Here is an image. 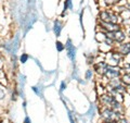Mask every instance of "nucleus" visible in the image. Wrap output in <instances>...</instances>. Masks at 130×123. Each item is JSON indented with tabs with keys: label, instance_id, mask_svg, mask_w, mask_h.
<instances>
[{
	"label": "nucleus",
	"instance_id": "nucleus-1",
	"mask_svg": "<svg viewBox=\"0 0 130 123\" xmlns=\"http://www.w3.org/2000/svg\"><path fill=\"white\" fill-rule=\"evenodd\" d=\"M98 21L107 22V23H115L121 24V20L118 13L112 9H100L99 14H98Z\"/></svg>",
	"mask_w": 130,
	"mask_h": 123
},
{
	"label": "nucleus",
	"instance_id": "nucleus-2",
	"mask_svg": "<svg viewBox=\"0 0 130 123\" xmlns=\"http://www.w3.org/2000/svg\"><path fill=\"white\" fill-rule=\"evenodd\" d=\"M104 61L108 65H113V67H121V64L125 61V58H123L116 50H111L104 54Z\"/></svg>",
	"mask_w": 130,
	"mask_h": 123
},
{
	"label": "nucleus",
	"instance_id": "nucleus-3",
	"mask_svg": "<svg viewBox=\"0 0 130 123\" xmlns=\"http://www.w3.org/2000/svg\"><path fill=\"white\" fill-rule=\"evenodd\" d=\"M101 121H117L119 118L124 117V114L114 111L111 108H100L98 109Z\"/></svg>",
	"mask_w": 130,
	"mask_h": 123
},
{
	"label": "nucleus",
	"instance_id": "nucleus-4",
	"mask_svg": "<svg viewBox=\"0 0 130 123\" xmlns=\"http://www.w3.org/2000/svg\"><path fill=\"white\" fill-rule=\"evenodd\" d=\"M123 74V69L120 67H113V65H107L106 70H105L104 75L102 76L103 80H106V83L109 80L113 79H119Z\"/></svg>",
	"mask_w": 130,
	"mask_h": 123
},
{
	"label": "nucleus",
	"instance_id": "nucleus-5",
	"mask_svg": "<svg viewBox=\"0 0 130 123\" xmlns=\"http://www.w3.org/2000/svg\"><path fill=\"white\" fill-rule=\"evenodd\" d=\"M106 36L114 40V43L116 44V46L129 39L128 36H127V33H126L124 27L120 28V30H118V31H115V32H108V33H106Z\"/></svg>",
	"mask_w": 130,
	"mask_h": 123
},
{
	"label": "nucleus",
	"instance_id": "nucleus-6",
	"mask_svg": "<svg viewBox=\"0 0 130 123\" xmlns=\"http://www.w3.org/2000/svg\"><path fill=\"white\" fill-rule=\"evenodd\" d=\"M96 31H102L104 33L108 32H115L118 31L120 28H123L121 24H115V23H107V22H102V21H98L96 25Z\"/></svg>",
	"mask_w": 130,
	"mask_h": 123
},
{
	"label": "nucleus",
	"instance_id": "nucleus-7",
	"mask_svg": "<svg viewBox=\"0 0 130 123\" xmlns=\"http://www.w3.org/2000/svg\"><path fill=\"white\" fill-rule=\"evenodd\" d=\"M65 45V50H66V56L73 63H75L76 61V56H77V48L74 44H73L71 38H67Z\"/></svg>",
	"mask_w": 130,
	"mask_h": 123
},
{
	"label": "nucleus",
	"instance_id": "nucleus-8",
	"mask_svg": "<svg viewBox=\"0 0 130 123\" xmlns=\"http://www.w3.org/2000/svg\"><path fill=\"white\" fill-rule=\"evenodd\" d=\"M107 63L104 60H95V62L92 64V70L94 72L95 76L98 77H102L105 73V70L107 68Z\"/></svg>",
	"mask_w": 130,
	"mask_h": 123
},
{
	"label": "nucleus",
	"instance_id": "nucleus-9",
	"mask_svg": "<svg viewBox=\"0 0 130 123\" xmlns=\"http://www.w3.org/2000/svg\"><path fill=\"white\" fill-rule=\"evenodd\" d=\"M114 50H116L118 54L123 57V58H127L130 56V39L126 40V42L121 43L114 48Z\"/></svg>",
	"mask_w": 130,
	"mask_h": 123
},
{
	"label": "nucleus",
	"instance_id": "nucleus-10",
	"mask_svg": "<svg viewBox=\"0 0 130 123\" xmlns=\"http://www.w3.org/2000/svg\"><path fill=\"white\" fill-rule=\"evenodd\" d=\"M63 27H64V22L60 19H55L53 21V25H52V31H53L54 35L56 37H60L61 36V33L63 31Z\"/></svg>",
	"mask_w": 130,
	"mask_h": 123
},
{
	"label": "nucleus",
	"instance_id": "nucleus-11",
	"mask_svg": "<svg viewBox=\"0 0 130 123\" xmlns=\"http://www.w3.org/2000/svg\"><path fill=\"white\" fill-rule=\"evenodd\" d=\"M119 0H98L100 9H111L118 3Z\"/></svg>",
	"mask_w": 130,
	"mask_h": 123
},
{
	"label": "nucleus",
	"instance_id": "nucleus-12",
	"mask_svg": "<svg viewBox=\"0 0 130 123\" xmlns=\"http://www.w3.org/2000/svg\"><path fill=\"white\" fill-rule=\"evenodd\" d=\"M73 8H74L73 0H64V2H63V11H62V13H61V18H64V16L66 15L67 11L73 10Z\"/></svg>",
	"mask_w": 130,
	"mask_h": 123
},
{
	"label": "nucleus",
	"instance_id": "nucleus-13",
	"mask_svg": "<svg viewBox=\"0 0 130 123\" xmlns=\"http://www.w3.org/2000/svg\"><path fill=\"white\" fill-rule=\"evenodd\" d=\"M120 81L128 89V94L130 92V73H127V72H123V74L120 76Z\"/></svg>",
	"mask_w": 130,
	"mask_h": 123
},
{
	"label": "nucleus",
	"instance_id": "nucleus-14",
	"mask_svg": "<svg viewBox=\"0 0 130 123\" xmlns=\"http://www.w3.org/2000/svg\"><path fill=\"white\" fill-rule=\"evenodd\" d=\"M94 77H95V74H94V72H93L92 68L87 69L86 72H85V81L86 82H91V81L94 80Z\"/></svg>",
	"mask_w": 130,
	"mask_h": 123
},
{
	"label": "nucleus",
	"instance_id": "nucleus-15",
	"mask_svg": "<svg viewBox=\"0 0 130 123\" xmlns=\"http://www.w3.org/2000/svg\"><path fill=\"white\" fill-rule=\"evenodd\" d=\"M105 37H106V34H105L104 32H102V31H96V32H95L94 38H95V40H96V42L99 43V44H102V43L104 42Z\"/></svg>",
	"mask_w": 130,
	"mask_h": 123
},
{
	"label": "nucleus",
	"instance_id": "nucleus-16",
	"mask_svg": "<svg viewBox=\"0 0 130 123\" xmlns=\"http://www.w3.org/2000/svg\"><path fill=\"white\" fill-rule=\"evenodd\" d=\"M85 57H86V61L88 65H92L96 60V55L94 54H86Z\"/></svg>",
	"mask_w": 130,
	"mask_h": 123
},
{
	"label": "nucleus",
	"instance_id": "nucleus-17",
	"mask_svg": "<svg viewBox=\"0 0 130 123\" xmlns=\"http://www.w3.org/2000/svg\"><path fill=\"white\" fill-rule=\"evenodd\" d=\"M31 91L34 92L36 95L39 96V97H41L42 98V92H43V88H42V86L41 85H35V86H31Z\"/></svg>",
	"mask_w": 130,
	"mask_h": 123
},
{
	"label": "nucleus",
	"instance_id": "nucleus-18",
	"mask_svg": "<svg viewBox=\"0 0 130 123\" xmlns=\"http://www.w3.org/2000/svg\"><path fill=\"white\" fill-rule=\"evenodd\" d=\"M29 55L28 54H26V52H23V54H21L20 55V57H19V62L21 63V64H25L28 60H29Z\"/></svg>",
	"mask_w": 130,
	"mask_h": 123
},
{
	"label": "nucleus",
	"instance_id": "nucleus-19",
	"mask_svg": "<svg viewBox=\"0 0 130 123\" xmlns=\"http://www.w3.org/2000/svg\"><path fill=\"white\" fill-rule=\"evenodd\" d=\"M55 48L58 52H63L65 50V45L61 42V40H56L55 42Z\"/></svg>",
	"mask_w": 130,
	"mask_h": 123
},
{
	"label": "nucleus",
	"instance_id": "nucleus-20",
	"mask_svg": "<svg viewBox=\"0 0 130 123\" xmlns=\"http://www.w3.org/2000/svg\"><path fill=\"white\" fill-rule=\"evenodd\" d=\"M18 61H19L18 56H16V55H11V64H12V68H13V70L18 69Z\"/></svg>",
	"mask_w": 130,
	"mask_h": 123
},
{
	"label": "nucleus",
	"instance_id": "nucleus-21",
	"mask_svg": "<svg viewBox=\"0 0 130 123\" xmlns=\"http://www.w3.org/2000/svg\"><path fill=\"white\" fill-rule=\"evenodd\" d=\"M121 26H123L124 28H126V33H127V36H128V38L130 39V20L127 22H124V23H121Z\"/></svg>",
	"mask_w": 130,
	"mask_h": 123
},
{
	"label": "nucleus",
	"instance_id": "nucleus-22",
	"mask_svg": "<svg viewBox=\"0 0 130 123\" xmlns=\"http://www.w3.org/2000/svg\"><path fill=\"white\" fill-rule=\"evenodd\" d=\"M20 96H19V91L18 88H13V91L11 92V101H16V99H18Z\"/></svg>",
	"mask_w": 130,
	"mask_h": 123
},
{
	"label": "nucleus",
	"instance_id": "nucleus-23",
	"mask_svg": "<svg viewBox=\"0 0 130 123\" xmlns=\"http://www.w3.org/2000/svg\"><path fill=\"white\" fill-rule=\"evenodd\" d=\"M67 88V83L65 81H62L60 84V93H64Z\"/></svg>",
	"mask_w": 130,
	"mask_h": 123
},
{
	"label": "nucleus",
	"instance_id": "nucleus-24",
	"mask_svg": "<svg viewBox=\"0 0 130 123\" xmlns=\"http://www.w3.org/2000/svg\"><path fill=\"white\" fill-rule=\"evenodd\" d=\"M72 77L74 80H76V81H78L79 80V76H78V70L77 69H75L74 71H73V73H72Z\"/></svg>",
	"mask_w": 130,
	"mask_h": 123
},
{
	"label": "nucleus",
	"instance_id": "nucleus-25",
	"mask_svg": "<svg viewBox=\"0 0 130 123\" xmlns=\"http://www.w3.org/2000/svg\"><path fill=\"white\" fill-rule=\"evenodd\" d=\"M83 16H84V9L79 12V21H80V25L81 26H84V24H83Z\"/></svg>",
	"mask_w": 130,
	"mask_h": 123
},
{
	"label": "nucleus",
	"instance_id": "nucleus-26",
	"mask_svg": "<svg viewBox=\"0 0 130 123\" xmlns=\"http://www.w3.org/2000/svg\"><path fill=\"white\" fill-rule=\"evenodd\" d=\"M23 123H31V119L29 116H25V118H24V120H23Z\"/></svg>",
	"mask_w": 130,
	"mask_h": 123
},
{
	"label": "nucleus",
	"instance_id": "nucleus-27",
	"mask_svg": "<svg viewBox=\"0 0 130 123\" xmlns=\"http://www.w3.org/2000/svg\"><path fill=\"white\" fill-rule=\"evenodd\" d=\"M22 107H23L24 110H26V108H27V101H26V100H23V102H22Z\"/></svg>",
	"mask_w": 130,
	"mask_h": 123
},
{
	"label": "nucleus",
	"instance_id": "nucleus-28",
	"mask_svg": "<svg viewBox=\"0 0 130 123\" xmlns=\"http://www.w3.org/2000/svg\"><path fill=\"white\" fill-rule=\"evenodd\" d=\"M101 123H116V121H101Z\"/></svg>",
	"mask_w": 130,
	"mask_h": 123
},
{
	"label": "nucleus",
	"instance_id": "nucleus-29",
	"mask_svg": "<svg viewBox=\"0 0 130 123\" xmlns=\"http://www.w3.org/2000/svg\"><path fill=\"white\" fill-rule=\"evenodd\" d=\"M126 8H127V9L130 11V1H128V3H127V6H126Z\"/></svg>",
	"mask_w": 130,
	"mask_h": 123
},
{
	"label": "nucleus",
	"instance_id": "nucleus-30",
	"mask_svg": "<svg viewBox=\"0 0 130 123\" xmlns=\"http://www.w3.org/2000/svg\"><path fill=\"white\" fill-rule=\"evenodd\" d=\"M129 94H130V92H129Z\"/></svg>",
	"mask_w": 130,
	"mask_h": 123
}]
</instances>
